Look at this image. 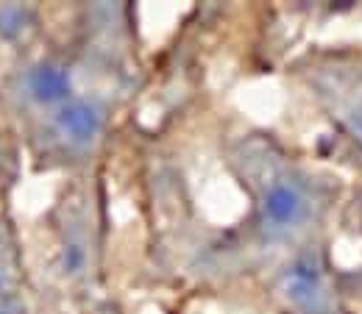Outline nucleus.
Here are the masks:
<instances>
[{"mask_svg":"<svg viewBox=\"0 0 362 314\" xmlns=\"http://www.w3.org/2000/svg\"><path fill=\"white\" fill-rule=\"evenodd\" d=\"M25 92L40 106H64L73 100V76L67 67L56 61H40L25 76Z\"/></svg>","mask_w":362,"mask_h":314,"instance_id":"nucleus-5","label":"nucleus"},{"mask_svg":"<svg viewBox=\"0 0 362 314\" xmlns=\"http://www.w3.org/2000/svg\"><path fill=\"white\" fill-rule=\"evenodd\" d=\"M254 183L257 234L265 242H304L310 231L323 223L332 203V186L323 176L279 156L273 147L257 150L248 164Z\"/></svg>","mask_w":362,"mask_h":314,"instance_id":"nucleus-1","label":"nucleus"},{"mask_svg":"<svg viewBox=\"0 0 362 314\" xmlns=\"http://www.w3.org/2000/svg\"><path fill=\"white\" fill-rule=\"evenodd\" d=\"M3 162H6V153H3V145H0V173H3Z\"/></svg>","mask_w":362,"mask_h":314,"instance_id":"nucleus-7","label":"nucleus"},{"mask_svg":"<svg viewBox=\"0 0 362 314\" xmlns=\"http://www.w3.org/2000/svg\"><path fill=\"white\" fill-rule=\"evenodd\" d=\"M53 128H56L62 142L76 145V147H87L98 139L100 128H103V109L90 97H73L56 109Z\"/></svg>","mask_w":362,"mask_h":314,"instance_id":"nucleus-4","label":"nucleus"},{"mask_svg":"<svg viewBox=\"0 0 362 314\" xmlns=\"http://www.w3.org/2000/svg\"><path fill=\"white\" fill-rule=\"evenodd\" d=\"M360 217H362V195H360Z\"/></svg>","mask_w":362,"mask_h":314,"instance_id":"nucleus-8","label":"nucleus"},{"mask_svg":"<svg viewBox=\"0 0 362 314\" xmlns=\"http://www.w3.org/2000/svg\"><path fill=\"white\" fill-rule=\"evenodd\" d=\"M3 286H6V275H3V267H0V295H3ZM0 312H6V306H3V298H0Z\"/></svg>","mask_w":362,"mask_h":314,"instance_id":"nucleus-6","label":"nucleus"},{"mask_svg":"<svg viewBox=\"0 0 362 314\" xmlns=\"http://www.w3.org/2000/svg\"><path fill=\"white\" fill-rule=\"evenodd\" d=\"M307 81L315 90L326 117L362 150V59L354 53H323L307 67Z\"/></svg>","mask_w":362,"mask_h":314,"instance_id":"nucleus-2","label":"nucleus"},{"mask_svg":"<svg viewBox=\"0 0 362 314\" xmlns=\"http://www.w3.org/2000/svg\"><path fill=\"white\" fill-rule=\"evenodd\" d=\"M279 292L296 314H346L340 275L317 248H301L281 270Z\"/></svg>","mask_w":362,"mask_h":314,"instance_id":"nucleus-3","label":"nucleus"}]
</instances>
